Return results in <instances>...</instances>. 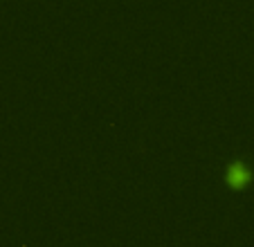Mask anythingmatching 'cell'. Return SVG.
<instances>
[{
	"label": "cell",
	"mask_w": 254,
	"mask_h": 247,
	"mask_svg": "<svg viewBox=\"0 0 254 247\" xmlns=\"http://www.w3.org/2000/svg\"><path fill=\"white\" fill-rule=\"evenodd\" d=\"M250 180H252L250 169L243 167V164H239V162L227 169V185H230L232 189H243V186L250 185Z\"/></svg>",
	"instance_id": "6da1fadb"
}]
</instances>
